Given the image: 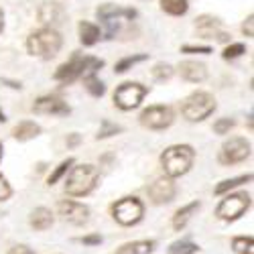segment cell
Masks as SVG:
<instances>
[{"label":"cell","mask_w":254,"mask_h":254,"mask_svg":"<svg viewBox=\"0 0 254 254\" xmlns=\"http://www.w3.org/2000/svg\"><path fill=\"white\" fill-rule=\"evenodd\" d=\"M230 128H234V120H232V118H222V120H218L214 124L216 134H226Z\"/></svg>","instance_id":"4dcf8cb0"},{"label":"cell","mask_w":254,"mask_h":254,"mask_svg":"<svg viewBox=\"0 0 254 254\" xmlns=\"http://www.w3.org/2000/svg\"><path fill=\"white\" fill-rule=\"evenodd\" d=\"M4 120H6V118H4V114H2V112H0V122H4Z\"/></svg>","instance_id":"60d3db41"},{"label":"cell","mask_w":254,"mask_h":254,"mask_svg":"<svg viewBox=\"0 0 254 254\" xmlns=\"http://www.w3.org/2000/svg\"><path fill=\"white\" fill-rule=\"evenodd\" d=\"M171 75H173V67L167 65V63H159V65H155V69H153V77L157 81H165Z\"/></svg>","instance_id":"f1b7e54d"},{"label":"cell","mask_w":254,"mask_h":254,"mask_svg":"<svg viewBox=\"0 0 254 254\" xmlns=\"http://www.w3.org/2000/svg\"><path fill=\"white\" fill-rule=\"evenodd\" d=\"M248 207H250V195L248 193H232L218 205L216 216L222 220H236Z\"/></svg>","instance_id":"ba28073f"},{"label":"cell","mask_w":254,"mask_h":254,"mask_svg":"<svg viewBox=\"0 0 254 254\" xmlns=\"http://www.w3.org/2000/svg\"><path fill=\"white\" fill-rule=\"evenodd\" d=\"M155 250L153 240H138V242H128L116 250V254H151Z\"/></svg>","instance_id":"ac0fdd59"},{"label":"cell","mask_w":254,"mask_h":254,"mask_svg":"<svg viewBox=\"0 0 254 254\" xmlns=\"http://www.w3.org/2000/svg\"><path fill=\"white\" fill-rule=\"evenodd\" d=\"M33 110L37 114H61V116H65V114H69V106L63 100L55 98V96H43V98H39L35 102Z\"/></svg>","instance_id":"7c38bea8"},{"label":"cell","mask_w":254,"mask_h":254,"mask_svg":"<svg viewBox=\"0 0 254 254\" xmlns=\"http://www.w3.org/2000/svg\"><path fill=\"white\" fill-rule=\"evenodd\" d=\"M193 159H195V153H193L191 146L175 144V146H169V149L163 153L161 165L169 177H181L191 169Z\"/></svg>","instance_id":"6da1fadb"},{"label":"cell","mask_w":254,"mask_h":254,"mask_svg":"<svg viewBox=\"0 0 254 254\" xmlns=\"http://www.w3.org/2000/svg\"><path fill=\"white\" fill-rule=\"evenodd\" d=\"M8 254H35V252L29 246H14L8 250Z\"/></svg>","instance_id":"8d00e7d4"},{"label":"cell","mask_w":254,"mask_h":254,"mask_svg":"<svg viewBox=\"0 0 254 254\" xmlns=\"http://www.w3.org/2000/svg\"><path fill=\"white\" fill-rule=\"evenodd\" d=\"M77 142H79V136H77V134H71V136L67 138V146H75Z\"/></svg>","instance_id":"f35d334b"},{"label":"cell","mask_w":254,"mask_h":254,"mask_svg":"<svg viewBox=\"0 0 254 254\" xmlns=\"http://www.w3.org/2000/svg\"><path fill=\"white\" fill-rule=\"evenodd\" d=\"M39 132H41V128H39L35 122H29V120L16 124L14 130H12V134H14L16 140H31V138H35Z\"/></svg>","instance_id":"44dd1931"},{"label":"cell","mask_w":254,"mask_h":254,"mask_svg":"<svg viewBox=\"0 0 254 254\" xmlns=\"http://www.w3.org/2000/svg\"><path fill=\"white\" fill-rule=\"evenodd\" d=\"M98 16L102 20H106V23H110L112 18L116 16H128V18H134L136 16V10L134 8H120L116 4H104L98 8Z\"/></svg>","instance_id":"e0dca14e"},{"label":"cell","mask_w":254,"mask_h":254,"mask_svg":"<svg viewBox=\"0 0 254 254\" xmlns=\"http://www.w3.org/2000/svg\"><path fill=\"white\" fill-rule=\"evenodd\" d=\"M242 31L246 33V37H252V35H254V16H252V14L246 18V23H244Z\"/></svg>","instance_id":"e575fe53"},{"label":"cell","mask_w":254,"mask_h":254,"mask_svg":"<svg viewBox=\"0 0 254 254\" xmlns=\"http://www.w3.org/2000/svg\"><path fill=\"white\" fill-rule=\"evenodd\" d=\"M216 110V100L207 92H195L191 94L181 106V112L189 122H199L207 118L211 112Z\"/></svg>","instance_id":"5b68a950"},{"label":"cell","mask_w":254,"mask_h":254,"mask_svg":"<svg viewBox=\"0 0 254 254\" xmlns=\"http://www.w3.org/2000/svg\"><path fill=\"white\" fill-rule=\"evenodd\" d=\"M83 244H88V246H94V244H100L102 242V236L94 234V236H86V238H81Z\"/></svg>","instance_id":"74e56055"},{"label":"cell","mask_w":254,"mask_h":254,"mask_svg":"<svg viewBox=\"0 0 254 254\" xmlns=\"http://www.w3.org/2000/svg\"><path fill=\"white\" fill-rule=\"evenodd\" d=\"M171 254H195L199 248H197V244H193V242H175V244H171Z\"/></svg>","instance_id":"4316f807"},{"label":"cell","mask_w":254,"mask_h":254,"mask_svg":"<svg viewBox=\"0 0 254 254\" xmlns=\"http://www.w3.org/2000/svg\"><path fill=\"white\" fill-rule=\"evenodd\" d=\"M6 197H10V185L6 183V179L2 175H0V201L6 199Z\"/></svg>","instance_id":"836d02e7"},{"label":"cell","mask_w":254,"mask_h":254,"mask_svg":"<svg viewBox=\"0 0 254 254\" xmlns=\"http://www.w3.org/2000/svg\"><path fill=\"white\" fill-rule=\"evenodd\" d=\"M146 96V88L140 86V83H132V81H126L114 92V102L118 108L122 110H132L142 102V98Z\"/></svg>","instance_id":"52a82bcc"},{"label":"cell","mask_w":254,"mask_h":254,"mask_svg":"<svg viewBox=\"0 0 254 254\" xmlns=\"http://www.w3.org/2000/svg\"><path fill=\"white\" fill-rule=\"evenodd\" d=\"M146 55H132V57H124L122 61L116 63V73H124V71H128L132 65H136V63L144 61Z\"/></svg>","instance_id":"484cf974"},{"label":"cell","mask_w":254,"mask_h":254,"mask_svg":"<svg viewBox=\"0 0 254 254\" xmlns=\"http://www.w3.org/2000/svg\"><path fill=\"white\" fill-rule=\"evenodd\" d=\"M120 130H122L120 126H116V124H110V122H104V128L98 132V138H106V136L116 134V132H120Z\"/></svg>","instance_id":"d6a6232c"},{"label":"cell","mask_w":254,"mask_h":254,"mask_svg":"<svg viewBox=\"0 0 254 254\" xmlns=\"http://www.w3.org/2000/svg\"><path fill=\"white\" fill-rule=\"evenodd\" d=\"M220 18H214V16H207V14H203V16H199L197 18V23H195V27H197V31L205 37V39H218V41H222V43H226V41L230 39V35L228 33H222L220 31Z\"/></svg>","instance_id":"4fadbf2b"},{"label":"cell","mask_w":254,"mask_h":254,"mask_svg":"<svg viewBox=\"0 0 254 254\" xmlns=\"http://www.w3.org/2000/svg\"><path fill=\"white\" fill-rule=\"evenodd\" d=\"M73 165V159H67V161H63V163H59V167L55 169V171L49 175V185H55L63 175H65V171H67V169Z\"/></svg>","instance_id":"83f0119b"},{"label":"cell","mask_w":254,"mask_h":254,"mask_svg":"<svg viewBox=\"0 0 254 254\" xmlns=\"http://www.w3.org/2000/svg\"><path fill=\"white\" fill-rule=\"evenodd\" d=\"M59 216L65 220V222H71V224H86L88 222V216H90V209L86 205H81L77 201H61L59 203Z\"/></svg>","instance_id":"8fae6325"},{"label":"cell","mask_w":254,"mask_h":254,"mask_svg":"<svg viewBox=\"0 0 254 254\" xmlns=\"http://www.w3.org/2000/svg\"><path fill=\"white\" fill-rule=\"evenodd\" d=\"M242 53H246V47H244L242 43H236V45H230V47H226L224 57H226V59H234V57H240Z\"/></svg>","instance_id":"1f68e13d"},{"label":"cell","mask_w":254,"mask_h":254,"mask_svg":"<svg viewBox=\"0 0 254 254\" xmlns=\"http://www.w3.org/2000/svg\"><path fill=\"white\" fill-rule=\"evenodd\" d=\"M2 27H4V16H2V10H0V31H2Z\"/></svg>","instance_id":"ab89813d"},{"label":"cell","mask_w":254,"mask_h":254,"mask_svg":"<svg viewBox=\"0 0 254 254\" xmlns=\"http://www.w3.org/2000/svg\"><path fill=\"white\" fill-rule=\"evenodd\" d=\"M232 248H234V252H238V254H254V242H252V238L248 236H238V238H234L232 240Z\"/></svg>","instance_id":"cb8c5ba5"},{"label":"cell","mask_w":254,"mask_h":254,"mask_svg":"<svg viewBox=\"0 0 254 254\" xmlns=\"http://www.w3.org/2000/svg\"><path fill=\"white\" fill-rule=\"evenodd\" d=\"M140 124L151 130H163L173 124V110L169 106H151L140 114Z\"/></svg>","instance_id":"9c48e42d"},{"label":"cell","mask_w":254,"mask_h":254,"mask_svg":"<svg viewBox=\"0 0 254 254\" xmlns=\"http://www.w3.org/2000/svg\"><path fill=\"white\" fill-rule=\"evenodd\" d=\"M149 197L153 203H169L175 197V183L171 179H157L149 187Z\"/></svg>","instance_id":"5bb4252c"},{"label":"cell","mask_w":254,"mask_h":254,"mask_svg":"<svg viewBox=\"0 0 254 254\" xmlns=\"http://www.w3.org/2000/svg\"><path fill=\"white\" fill-rule=\"evenodd\" d=\"M98 39H100V29L92 23H88V20H81L79 23V41L83 45H94L98 43Z\"/></svg>","instance_id":"ffe728a7"},{"label":"cell","mask_w":254,"mask_h":254,"mask_svg":"<svg viewBox=\"0 0 254 254\" xmlns=\"http://www.w3.org/2000/svg\"><path fill=\"white\" fill-rule=\"evenodd\" d=\"M86 88L92 96H102L104 94V83L96 77V75H88L86 77Z\"/></svg>","instance_id":"f546056e"},{"label":"cell","mask_w":254,"mask_h":254,"mask_svg":"<svg viewBox=\"0 0 254 254\" xmlns=\"http://www.w3.org/2000/svg\"><path fill=\"white\" fill-rule=\"evenodd\" d=\"M104 63L96 57H81V55H73L67 63L55 71V79L59 81H65V83H71L73 79L81 77V75H96V69H100Z\"/></svg>","instance_id":"7a4b0ae2"},{"label":"cell","mask_w":254,"mask_h":254,"mask_svg":"<svg viewBox=\"0 0 254 254\" xmlns=\"http://www.w3.org/2000/svg\"><path fill=\"white\" fill-rule=\"evenodd\" d=\"M63 14H65V10L57 2H45L39 8V20L43 25H59L63 20Z\"/></svg>","instance_id":"9a60e30c"},{"label":"cell","mask_w":254,"mask_h":254,"mask_svg":"<svg viewBox=\"0 0 254 254\" xmlns=\"http://www.w3.org/2000/svg\"><path fill=\"white\" fill-rule=\"evenodd\" d=\"M250 179H252V175H242V177H236V179H228V181H222V183L216 187V193H218V195H222V193L230 191L232 187H238V185H242V183H248Z\"/></svg>","instance_id":"d4e9b609"},{"label":"cell","mask_w":254,"mask_h":254,"mask_svg":"<svg viewBox=\"0 0 254 254\" xmlns=\"http://www.w3.org/2000/svg\"><path fill=\"white\" fill-rule=\"evenodd\" d=\"M27 47H29V53L35 55V57L51 59L61 49V37L53 29H41V31H35L29 37Z\"/></svg>","instance_id":"3957f363"},{"label":"cell","mask_w":254,"mask_h":254,"mask_svg":"<svg viewBox=\"0 0 254 254\" xmlns=\"http://www.w3.org/2000/svg\"><path fill=\"white\" fill-rule=\"evenodd\" d=\"M161 8L173 16L187 12V0H161Z\"/></svg>","instance_id":"603a6c76"},{"label":"cell","mask_w":254,"mask_h":254,"mask_svg":"<svg viewBox=\"0 0 254 254\" xmlns=\"http://www.w3.org/2000/svg\"><path fill=\"white\" fill-rule=\"evenodd\" d=\"M197 209H199V201H193V203L185 205L183 209H179L177 214H175V218H173V228H175V230H181V228L189 222V218H191L193 211H197Z\"/></svg>","instance_id":"7402d4cb"},{"label":"cell","mask_w":254,"mask_h":254,"mask_svg":"<svg viewBox=\"0 0 254 254\" xmlns=\"http://www.w3.org/2000/svg\"><path fill=\"white\" fill-rule=\"evenodd\" d=\"M98 169L94 165H79V167H73V171L65 183V191L69 195H86L90 193L92 189L96 187V181H98Z\"/></svg>","instance_id":"277c9868"},{"label":"cell","mask_w":254,"mask_h":254,"mask_svg":"<svg viewBox=\"0 0 254 254\" xmlns=\"http://www.w3.org/2000/svg\"><path fill=\"white\" fill-rule=\"evenodd\" d=\"M181 51H183V53H211V49H209V47H191V45L183 47Z\"/></svg>","instance_id":"d590c367"},{"label":"cell","mask_w":254,"mask_h":254,"mask_svg":"<svg viewBox=\"0 0 254 254\" xmlns=\"http://www.w3.org/2000/svg\"><path fill=\"white\" fill-rule=\"evenodd\" d=\"M0 157H2V146H0Z\"/></svg>","instance_id":"b9f144b4"},{"label":"cell","mask_w":254,"mask_h":254,"mask_svg":"<svg viewBox=\"0 0 254 254\" xmlns=\"http://www.w3.org/2000/svg\"><path fill=\"white\" fill-rule=\"evenodd\" d=\"M31 226L35 230H47L53 226V214L47 207H39L31 214Z\"/></svg>","instance_id":"d6986e66"},{"label":"cell","mask_w":254,"mask_h":254,"mask_svg":"<svg viewBox=\"0 0 254 254\" xmlns=\"http://www.w3.org/2000/svg\"><path fill=\"white\" fill-rule=\"evenodd\" d=\"M179 73L187 81H203L207 77L205 65L203 63H197V61H183L179 65Z\"/></svg>","instance_id":"2e32d148"},{"label":"cell","mask_w":254,"mask_h":254,"mask_svg":"<svg viewBox=\"0 0 254 254\" xmlns=\"http://www.w3.org/2000/svg\"><path fill=\"white\" fill-rule=\"evenodd\" d=\"M142 211H144V207L136 197H124V199L116 201L112 207V214H114L116 222L122 226H132V224L140 222Z\"/></svg>","instance_id":"8992f818"},{"label":"cell","mask_w":254,"mask_h":254,"mask_svg":"<svg viewBox=\"0 0 254 254\" xmlns=\"http://www.w3.org/2000/svg\"><path fill=\"white\" fill-rule=\"evenodd\" d=\"M250 157V144L244 138H230L220 151V163L236 165Z\"/></svg>","instance_id":"30bf717a"}]
</instances>
